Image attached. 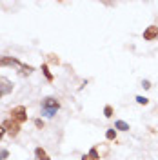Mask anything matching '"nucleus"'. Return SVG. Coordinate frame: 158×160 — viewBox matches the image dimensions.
<instances>
[{
	"label": "nucleus",
	"mask_w": 158,
	"mask_h": 160,
	"mask_svg": "<svg viewBox=\"0 0 158 160\" xmlns=\"http://www.w3.org/2000/svg\"><path fill=\"white\" fill-rule=\"evenodd\" d=\"M11 91H13V82L9 78H6V77H0V98L9 95Z\"/></svg>",
	"instance_id": "obj_5"
},
{
	"label": "nucleus",
	"mask_w": 158,
	"mask_h": 160,
	"mask_svg": "<svg viewBox=\"0 0 158 160\" xmlns=\"http://www.w3.org/2000/svg\"><path fill=\"white\" fill-rule=\"evenodd\" d=\"M89 155H91L95 160L98 158V151H96V148H91V149H89Z\"/></svg>",
	"instance_id": "obj_12"
},
{
	"label": "nucleus",
	"mask_w": 158,
	"mask_h": 160,
	"mask_svg": "<svg viewBox=\"0 0 158 160\" xmlns=\"http://www.w3.org/2000/svg\"><path fill=\"white\" fill-rule=\"evenodd\" d=\"M4 133H6V129H4V126H0V140H2V137H4Z\"/></svg>",
	"instance_id": "obj_19"
},
{
	"label": "nucleus",
	"mask_w": 158,
	"mask_h": 160,
	"mask_svg": "<svg viewBox=\"0 0 158 160\" xmlns=\"http://www.w3.org/2000/svg\"><path fill=\"white\" fill-rule=\"evenodd\" d=\"M35 126H37L38 129H42V128H44V122H42L40 118H37V120H35Z\"/></svg>",
	"instance_id": "obj_16"
},
{
	"label": "nucleus",
	"mask_w": 158,
	"mask_h": 160,
	"mask_svg": "<svg viewBox=\"0 0 158 160\" xmlns=\"http://www.w3.org/2000/svg\"><path fill=\"white\" fill-rule=\"evenodd\" d=\"M82 160H95V158H93V157L87 153V155H84V157H82Z\"/></svg>",
	"instance_id": "obj_18"
},
{
	"label": "nucleus",
	"mask_w": 158,
	"mask_h": 160,
	"mask_svg": "<svg viewBox=\"0 0 158 160\" xmlns=\"http://www.w3.org/2000/svg\"><path fill=\"white\" fill-rule=\"evenodd\" d=\"M106 138H107V140H115V138H116V131H115V129H107V131H106Z\"/></svg>",
	"instance_id": "obj_9"
},
{
	"label": "nucleus",
	"mask_w": 158,
	"mask_h": 160,
	"mask_svg": "<svg viewBox=\"0 0 158 160\" xmlns=\"http://www.w3.org/2000/svg\"><path fill=\"white\" fill-rule=\"evenodd\" d=\"M115 128L120 129V131H129V124H127V122H124V120H116Z\"/></svg>",
	"instance_id": "obj_8"
},
{
	"label": "nucleus",
	"mask_w": 158,
	"mask_h": 160,
	"mask_svg": "<svg viewBox=\"0 0 158 160\" xmlns=\"http://www.w3.org/2000/svg\"><path fill=\"white\" fill-rule=\"evenodd\" d=\"M35 157L38 160H51L49 157H47V153L42 149V148H37V149H35Z\"/></svg>",
	"instance_id": "obj_7"
},
{
	"label": "nucleus",
	"mask_w": 158,
	"mask_h": 160,
	"mask_svg": "<svg viewBox=\"0 0 158 160\" xmlns=\"http://www.w3.org/2000/svg\"><path fill=\"white\" fill-rule=\"evenodd\" d=\"M11 120H15V122H18V124L26 122V120H27V111H26V108H24V106L13 108V109H11Z\"/></svg>",
	"instance_id": "obj_3"
},
{
	"label": "nucleus",
	"mask_w": 158,
	"mask_h": 160,
	"mask_svg": "<svg viewBox=\"0 0 158 160\" xmlns=\"http://www.w3.org/2000/svg\"><path fill=\"white\" fill-rule=\"evenodd\" d=\"M58 109H60V102L55 97H46L42 100V113L46 117H55Z\"/></svg>",
	"instance_id": "obj_2"
},
{
	"label": "nucleus",
	"mask_w": 158,
	"mask_h": 160,
	"mask_svg": "<svg viewBox=\"0 0 158 160\" xmlns=\"http://www.w3.org/2000/svg\"><path fill=\"white\" fill-rule=\"evenodd\" d=\"M2 126H4L6 133L9 135L11 138H13V137H17V135L20 133V124H18V122H15V120H11V118L4 120V124H2Z\"/></svg>",
	"instance_id": "obj_4"
},
{
	"label": "nucleus",
	"mask_w": 158,
	"mask_h": 160,
	"mask_svg": "<svg viewBox=\"0 0 158 160\" xmlns=\"http://www.w3.org/2000/svg\"><path fill=\"white\" fill-rule=\"evenodd\" d=\"M42 71H44V75H46V78H47V80H53V75H51L49 69H47V64H44V66H42Z\"/></svg>",
	"instance_id": "obj_10"
},
{
	"label": "nucleus",
	"mask_w": 158,
	"mask_h": 160,
	"mask_svg": "<svg viewBox=\"0 0 158 160\" xmlns=\"http://www.w3.org/2000/svg\"><path fill=\"white\" fill-rule=\"evenodd\" d=\"M7 157H9V151H7V149H2V151H0V160H6Z\"/></svg>",
	"instance_id": "obj_14"
},
{
	"label": "nucleus",
	"mask_w": 158,
	"mask_h": 160,
	"mask_svg": "<svg viewBox=\"0 0 158 160\" xmlns=\"http://www.w3.org/2000/svg\"><path fill=\"white\" fill-rule=\"evenodd\" d=\"M142 86H144V88H146V89H149V88H151V84H149L147 80H144V82H142Z\"/></svg>",
	"instance_id": "obj_17"
},
{
	"label": "nucleus",
	"mask_w": 158,
	"mask_h": 160,
	"mask_svg": "<svg viewBox=\"0 0 158 160\" xmlns=\"http://www.w3.org/2000/svg\"><path fill=\"white\" fill-rule=\"evenodd\" d=\"M4 66H15V68H18V73L22 75V77H27V75H31L33 73V68L31 66H24V64H20V60L13 58V57H2L0 58V68H4Z\"/></svg>",
	"instance_id": "obj_1"
},
{
	"label": "nucleus",
	"mask_w": 158,
	"mask_h": 160,
	"mask_svg": "<svg viewBox=\"0 0 158 160\" xmlns=\"http://www.w3.org/2000/svg\"><path fill=\"white\" fill-rule=\"evenodd\" d=\"M155 38H158V28L149 26L147 29L144 31V40H155Z\"/></svg>",
	"instance_id": "obj_6"
},
{
	"label": "nucleus",
	"mask_w": 158,
	"mask_h": 160,
	"mask_svg": "<svg viewBox=\"0 0 158 160\" xmlns=\"http://www.w3.org/2000/svg\"><path fill=\"white\" fill-rule=\"evenodd\" d=\"M49 62H53V64H58L60 60H58V57H57V55H49Z\"/></svg>",
	"instance_id": "obj_15"
},
{
	"label": "nucleus",
	"mask_w": 158,
	"mask_h": 160,
	"mask_svg": "<svg viewBox=\"0 0 158 160\" xmlns=\"http://www.w3.org/2000/svg\"><path fill=\"white\" fill-rule=\"evenodd\" d=\"M136 102H138V104H142V106H146L149 100L146 98V97H140V95H138V97H136Z\"/></svg>",
	"instance_id": "obj_13"
},
{
	"label": "nucleus",
	"mask_w": 158,
	"mask_h": 160,
	"mask_svg": "<svg viewBox=\"0 0 158 160\" xmlns=\"http://www.w3.org/2000/svg\"><path fill=\"white\" fill-rule=\"evenodd\" d=\"M104 115H106L107 118H111V117H113V108H111V106H106V108H104Z\"/></svg>",
	"instance_id": "obj_11"
}]
</instances>
